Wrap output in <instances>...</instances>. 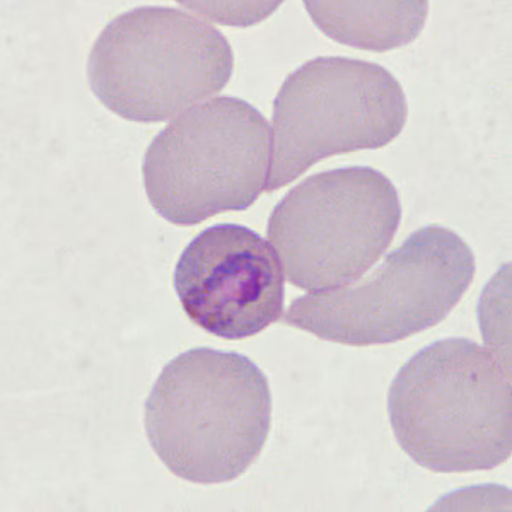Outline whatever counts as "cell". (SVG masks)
Listing matches in <instances>:
<instances>
[{
	"instance_id": "6da1fadb",
	"label": "cell",
	"mask_w": 512,
	"mask_h": 512,
	"mask_svg": "<svg viewBox=\"0 0 512 512\" xmlns=\"http://www.w3.org/2000/svg\"><path fill=\"white\" fill-rule=\"evenodd\" d=\"M388 415L417 465L434 473L492 470L511 458V369L472 340H439L398 371Z\"/></svg>"
},
{
	"instance_id": "9c48e42d",
	"label": "cell",
	"mask_w": 512,
	"mask_h": 512,
	"mask_svg": "<svg viewBox=\"0 0 512 512\" xmlns=\"http://www.w3.org/2000/svg\"><path fill=\"white\" fill-rule=\"evenodd\" d=\"M326 36L361 50L388 52L424 30L427 2H304Z\"/></svg>"
},
{
	"instance_id": "3957f363",
	"label": "cell",
	"mask_w": 512,
	"mask_h": 512,
	"mask_svg": "<svg viewBox=\"0 0 512 512\" xmlns=\"http://www.w3.org/2000/svg\"><path fill=\"white\" fill-rule=\"evenodd\" d=\"M221 31L188 12L139 7L106 24L88 59L89 88L118 117L166 122L233 76Z\"/></svg>"
},
{
	"instance_id": "277c9868",
	"label": "cell",
	"mask_w": 512,
	"mask_h": 512,
	"mask_svg": "<svg viewBox=\"0 0 512 512\" xmlns=\"http://www.w3.org/2000/svg\"><path fill=\"white\" fill-rule=\"evenodd\" d=\"M475 268L460 234L425 226L361 284L297 297L282 320L335 344H393L439 325L472 286Z\"/></svg>"
},
{
	"instance_id": "52a82bcc",
	"label": "cell",
	"mask_w": 512,
	"mask_h": 512,
	"mask_svg": "<svg viewBox=\"0 0 512 512\" xmlns=\"http://www.w3.org/2000/svg\"><path fill=\"white\" fill-rule=\"evenodd\" d=\"M407 115V98L390 70L347 57L309 60L275 98L265 192L287 187L321 159L388 146Z\"/></svg>"
},
{
	"instance_id": "5b68a950",
	"label": "cell",
	"mask_w": 512,
	"mask_h": 512,
	"mask_svg": "<svg viewBox=\"0 0 512 512\" xmlns=\"http://www.w3.org/2000/svg\"><path fill=\"white\" fill-rule=\"evenodd\" d=\"M270 128L255 106L221 96L193 106L147 147L142 178L159 216L176 226L250 209L267 188Z\"/></svg>"
},
{
	"instance_id": "8992f818",
	"label": "cell",
	"mask_w": 512,
	"mask_h": 512,
	"mask_svg": "<svg viewBox=\"0 0 512 512\" xmlns=\"http://www.w3.org/2000/svg\"><path fill=\"white\" fill-rule=\"evenodd\" d=\"M402 221L396 187L366 166L309 176L268 219L287 280L309 292L337 291L371 270Z\"/></svg>"
},
{
	"instance_id": "7a4b0ae2",
	"label": "cell",
	"mask_w": 512,
	"mask_h": 512,
	"mask_svg": "<svg viewBox=\"0 0 512 512\" xmlns=\"http://www.w3.org/2000/svg\"><path fill=\"white\" fill-rule=\"evenodd\" d=\"M272 395L262 369L245 355L198 347L164 366L146 402L147 439L176 477L226 483L262 454Z\"/></svg>"
},
{
	"instance_id": "ba28073f",
	"label": "cell",
	"mask_w": 512,
	"mask_h": 512,
	"mask_svg": "<svg viewBox=\"0 0 512 512\" xmlns=\"http://www.w3.org/2000/svg\"><path fill=\"white\" fill-rule=\"evenodd\" d=\"M173 286L188 320L214 337L243 340L282 320L284 267L250 227L217 224L188 243Z\"/></svg>"
}]
</instances>
